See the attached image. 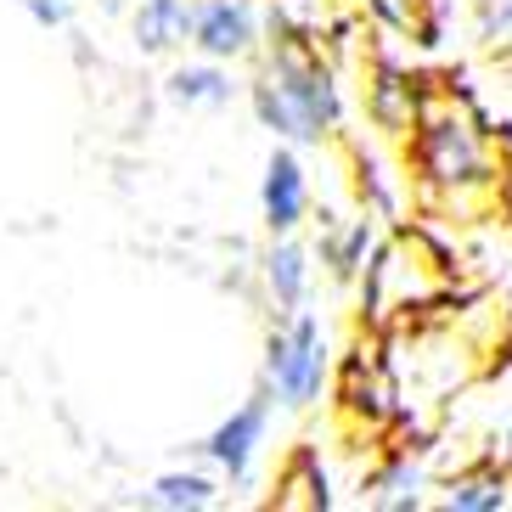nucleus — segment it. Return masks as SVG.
Listing matches in <instances>:
<instances>
[{"mask_svg":"<svg viewBox=\"0 0 512 512\" xmlns=\"http://www.w3.org/2000/svg\"><path fill=\"white\" fill-rule=\"evenodd\" d=\"M417 169L434 192H479L501 175L479 119L456 102H428L417 113Z\"/></svg>","mask_w":512,"mask_h":512,"instance_id":"1","label":"nucleus"},{"mask_svg":"<svg viewBox=\"0 0 512 512\" xmlns=\"http://www.w3.org/2000/svg\"><path fill=\"white\" fill-rule=\"evenodd\" d=\"M254 107L287 141H321L338 124V91H332L327 68L304 46H287L271 62V74L254 85Z\"/></svg>","mask_w":512,"mask_h":512,"instance_id":"2","label":"nucleus"},{"mask_svg":"<svg viewBox=\"0 0 512 512\" xmlns=\"http://www.w3.org/2000/svg\"><path fill=\"white\" fill-rule=\"evenodd\" d=\"M265 377L282 406H310L327 383V338H321L316 316H293L282 332L271 338L265 355Z\"/></svg>","mask_w":512,"mask_h":512,"instance_id":"3","label":"nucleus"},{"mask_svg":"<svg viewBox=\"0 0 512 512\" xmlns=\"http://www.w3.org/2000/svg\"><path fill=\"white\" fill-rule=\"evenodd\" d=\"M192 46L214 62L242 57V51L254 46V6H248V0H203V6H197Z\"/></svg>","mask_w":512,"mask_h":512,"instance_id":"4","label":"nucleus"},{"mask_svg":"<svg viewBox=\"0 0 512 512\" xmlns=\"http://www.w3.org/2000/svg\"><path fill=\"white\" fill-rule=\"evenodd\" d=\"M259 439H265V400H248V406H242L237 417H226L220 428H214L203 451H209V462H214V467H226L231 479H248Z\"/></svg>","mask_w":512,"mask_h":512,"instance_id":"5","label":"nucleus"},{"mask_svg":"<svg viewBox=\"0 0 512 512\" xmlns=\"http://www.w3.org/2000/svg\"><path fill=\"white\" fill-rule=\"evenodd\" d=\"M265 220L271 231H293L310 209V186H304V169L293 152H271V164H265Z\"/></svg>","mask_w":512,"mask_h":512,"instance_id":"6","label":"nucleus"},{"mask_svg":"<svg viewBox=\"0 0 512 512\" xmlns=\"http://www.w3.org/2000/svg\"><path fill=\"white\" fill-rule=\"evenodd\" d=\"M197 29V6L192 0H141L136 6V40L141 51H175L186 46Z\"/></svg>","mask_w":512,"mask_h":512,"instance_id":"7","label":"nucleus"},{"mask_svg":"<svg viewBox=\"0 0 512 512\" xmlns=\"http://www.w3.org/2000/svg\"><path fill=\"white\" fill-rule=\"evenodd\" d=\"M169 96L186 107H220V102H231V74L214 57L197 62V68H175L169 74Z\"/></svg>","mask_w":512,"mask_h":512,"instance_id":"8","label":"nucleus"},{"mask_svg":"<svg viewBox=\"0 0 512 512\" xmlns=\"http://www.w3.org/2000/svg\"><path fill=\"white\" fill-rule=\"evenodd\" d=\"M372 119L383 124V130H417V91H411L394 68H383L377 85H372Z\"/></svg>","mask_w":512,"mask_h":512,"instance_id":"9","label":"nucleus"},{"mask_svg":"<svg viewBox=\"0 0 512 512\" xmlns=\"http://www.w3.org/2000/svg\"><path fill=\"white\" fill-rule=\"evenodd\" d=\"M265 265H271L265 276H271L276 304H282V310H299V304H304V287H310V265H304V248H293V242H276Z\"/></svg>","mask_w":512,"mask_h":512,"instance_id":"10","label":"nucleus"},{"mask_svg":"<svg viewBox=\"0 0 512 512\" xmlns=\"http://www.w3.org/2000/svg\"><path fill=\"white\" fill-rule=\"evenodd\" d=\"M507 479H496V473H473V479H456L451 496H445V507L451 512H501L507 507Z\"/></svg>","mask_w":512,"mask_h":512,"instance_id":"11","label":"nucleus"},{"mask_svg":"<svg viewBox=\"0 0 512 512\" xmlns=\"http://www.w3.org/2000/svg\"><path fill=\"white\" fill-rule=\"evenodd\" d=\"M152 501L158 507H209L214 501V484L203 473H164L152 484Z\"/></svg>","mask_w":512,"mask_h":512,"instance_id":"12","label":"nucleus"},{"mask_svg":"<svg viewBox=\"0 0 512 512\" xmlns=\"http://www.w3.org/2000/svg\"><path fill=\"white\" fill-rule=\"evenodd\" d=\"M361 254H366V226H355L344 242H332V271L349 276L355 265H361Z\"/></svg>","mask_w":512,"mask_h":512,"instance_id":"13","label":"nucleus"},{"mask_svg":"<svg viewBox=\"0 0 512 512\" xmlns=\"http://www.w3.org/2000/svg\"><path fill=\"white\" fill-rule=\"evenodd\" d=\"M484 40H512V0H484Z\"/></svg>","mask_w":512,"mask_h":512,"instance_id":"14","label":"nucleus"},{"mask_svg":"<svg viewBox=\"0 0 512 512\" xmlns=\"http://www.w3.org/2000/svg\"><path fill=\"white\" fill-rule=\"evenodd\" d=\"M372 12L389 29H417V0H372Z\"/></svg>","mask_w":512,"mask_h":512,"instance_id":"15","label":"nucleus"},{"mask_svg":"<svg viewBox=\"0 0 512 512\" xmlns=\"http://www.w3.org/2000/svg\"><path fill=\"white\" fill-rule=\"evenodd\" d=\"M507 456H512V428H507Z\"/></svg>","mask_w":512,"mask_h":512,"instance_id":"16","label":"nucleus"}]
</instances>
